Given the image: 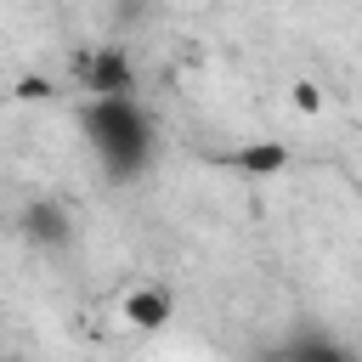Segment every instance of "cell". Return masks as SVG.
Returning <instances> with one entry per match:
<instances>
[{
    "label": "cell",
    "instance_id": "cell-2",
    "mask_svg": "<svg viewBox=\"0 0 362 362\" xmlns=\"http://www.w3.org/2000/svg\"><path fill=\"white\" fill-rule=\"evenodd\" d=\"M74 79L85 90V102H124L136 96V62L119 45H90L74 57Z\"/></svg>",
    "mask_w": 362,
    "mask_h": 362
},
{
    "label": "cell",
    "instance_id": "cell-3",
    "mask_svg": "<svg viewBox=\"0 0 362 362\" xmlns=\"http://www.w3.org/2000/svg\"><path fill=\"white\" fill-rule=\"evenodd\" d=\"M17 226H23V238L34 249H68L74 243V215H68L62 198H28L23 215H17Z\"/></svg>",
    "mask_w": 362,
    "mask_h": 362
},
{
    "label": "cell",
    "instance_id": "cell-4",
    "mask_svg": "<svg viewBox=\"0 0 362 362\" xmlns=\"http://www.w3.org/2000/svg\"><path fill=\"white\" fill-rule=\"evenodd\" d=\"M215 164L221 170H238V175H255V181H272V175L288 170V147L272 141V136H260V141H238V147L215 153Z\"/></svg>",
    "mask_w": 362,
    "mask_h": 362
},
{
    "label": "cell",
    "instance_id": "cell-7",
    "mask_svg": "<svg viewBox=\"0 0 362 362\" xmlns=\"http://www.w3.org/2000/svg\"><path fill=\"white\" fill-rule=\"evenodd\" d=\"M294 107H300V113H322V90H317L311 79H300V85H294Z\"/></svg>",
    "mask_w": 362,
    "mask_h": 362
},
{
    "label": "cell",
    "instance_id": "cell-6",
    "mask_svg": "<svg viewBox=\"0 0 362 362\" xmlns=\"http://www.w3.org/2000/svg\"><path fill=\"white\" fill-rule=\"evenodd\" d=\"M170 317H175V300H170V288H158V283H136V288L124 294V322H130V328H141V334H158Z\"/></svg>",
    "mask_w": 362,
    "mask_h": 362
},
{
    "label": "cell",
    "instance_id": "cell-1",
    "mask_svg": "<svg viewBox=\"0 0 362 362\" xmlns=\"http://www.w3.org/2000/svg\"><path fill=\"white\" fill-rule=\"evenodd\" d=\"M79 124H85V141H90V153H96V164H102L107 181H136V175H147V164H153V153H158V124H153V113H147L141 96L85 102Z\"/></svg>",
    "mask_w": 362,
    "mask_h": 362
},
{
    "label": "cell",
    "instance_id": "cell-5",
    "mask_svg": "<svg viewBox=\"0 0 362 362\" xmlns=\"http://www.w3.org/2000/svg\"><path fill=\"white\" fill-rule=\"evenodd\" d=\"M266 362H356V351H351L345 339L322 334V328H305V334H294L288 345H277Z\"/></svg>",
    "mask_w": 362,
    "mask_h": 362
}]
</instances>
